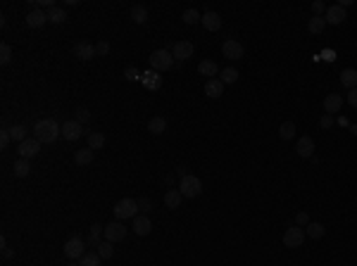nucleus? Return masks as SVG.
<instances>
[{
	"label": "nucleus",
	"instance_id": "nucleus-52",
	"mask_svg": "<svg viewBox=\"0 0 357 266\" xmlns=\"http://www.w3.org/2000/svg\"><path fill=\"white\" fill-rule=\"evenodd\" d=\"M353 133H355V136H357V126H353Z\"/></svg>",
	"mask_w": 357,
	"mask_h": 266
},
{
	"label": "nucleus",
	"instance_id": "nucleus-4",
	"mask_svg": "<svg viewBox=\"0 0 357 266\" xmlns=\"http://www.w3.org/2000/svg\"><path fill=\"white\" fill-rule=\"evenodd\" d=\"M179 190H181V195L184 197H198L202 193V181L198 178V176H184L181 178V186H179Z\"/></svg>",
	"mask_w": 357,
	"mask_h": 266
},
{
	"label": "nucleus",
	"instance_id": "nucleus-35",
	"mask_svg": "<svg viewBox=\"0 0 357 266\" xmlns=\"http://www.w3.org/2000/svg\"><path fill=\"white\" fill-rule=\"evenodd\" d=\"M103 145H105V136L91 131V133H88V147H91V150H100Z\"/></svg>",
	"mask_w": 357,
	"mask_h": 266
},
{
	"label": "nucleus",
	"instance_id": "nucleus-15",
	"mask_svg": "<svg viewBox=\"0 0 357 266\" xmlns=\"http://www.w3.org/2000/svg\"><path fill=\"white\" fill-rule=\"evenodd\" d=\"M74 55H77L79 60H93L95 55V46L93 43H86V41H81V43H77L74 46Z\"/></svg>",
	"mask_w": 357,
	"mask_h": 266
},
{
	"label": "nucleus",
	"instance_id": "nucleus-45",
	"mask_svg": "<svg viewBox=\"0 0 357 266\" xmlns=\"http://www.w3.org/2000/svg\"><path fill=\"white\" fill-rule=\"evenodd\" d=\"M95 52H98V55H108V52H110V43H108V41H100V43L95 46Z\"/></svg>",
	"mask_w": 357,
	"mask_h": 266
},
{
	"label": "nucleus",
	"instance_id": "nucleus-20",
	"mask_svg": "<svg viewBox=\"0 0 357 266\" xmlns=\"http://www.w3.org/2000/svg\"><path fill=\"white\" fill-rule=\"evenodd\" d=\"M200 22L207 31H219V29H221V17H219L217 12H205Z\"/></svg>",
	"mask_w": 357,
	"mask_h": 266
},
{
	"label": "nucleus",
	"instance_id": "nucleus-43",
	"mask_svg": "<svg viewBox=\"0 0 357 266\" xmlns=\"http://www.w3.org/2000/svg\"><path fill=\"white\" fill-rule=\"evenodd\" d=\"M312 10H314V15H317V17H324L326 15V5L322 2V0H314V2H312Z\"/></svg>",
	"mask_w": 357,
	"mask_h": 266
},
{
	"label": "nucleus",
	"instance_id": "nucleus-40",
	"mask_svg": "<svg viewBox=\"0 0 357 266\" xmlns=\"http://www.w3.org/2000/svg\"><path fill=\"white\" fill-rule=\"evenodd\" d=\"M77 121L79 124H88V121H91V112L86 110V107H79L77 110Z\"/></svg>",
	"mask_w": 357,
	"mask_h": 266
},
{
	"label": "nucleus",
	"instance_id": "nucleus-27",
	"mask_svg": "<svg viewBox=\"0 0 357 266\" xmlns=\"http://www.w3.org/2000/svg\"><path fill=\"white\" fill-rule=\"evenodd\" d=\"M46 17H48V22H53V24H62L64 19H67V12H64L62 7L55 5V7H50L46 12Z\"/></svg>",
	"mask_w": 357,
	"mask_h": 266
},
{
	"label": "nucleus",
	"instance_id": "nucleus-38",
	"mask_svg": "<svg viewBox=\"0 0 357 266\" xmlns=\"http://www.w3.org/2000/svg\"><path fill=\"white\" fill-rule=\"evenodd\" d=\"M200 19H202V15L198 12V10H193V7L184 12V22H186V24H198Z\"/></svg>",
	"mask_w": 357,
	"mask_h": 266
},
{
	"label": "nucleus",
	"instance_id": "nucleus-19",
	"mask_svg": "<svg viewBox=\"0 0 357 266\" xmlns=\"http://www.w3.org/2000/svg\"><path fill=\"white\" fill-rule=\"evenodd\" d=\"M343 107V97L338 93H329L324 97V110L326 114H336V112Z\"/></svg>",
	"mask_w": 357,
	"mask_h": 266
},
{
	"label": "nucleus",
	"instance_id": "nucleus-29",
	"mask_svg": "<svg viewBox=\"0 0 357 266\" xmlns=\"http://www.w3.org/2000/svg\"><path fill=\"white\" fill-rule=\"evenodd\" d=\"M131 19H134L136 24H145V22H148V10H145L143 5H134V7H131Z\"/></svg>",
	"mask_w": 357,
	"mask_h": 266
},
{
	"label": "nucleus",
	"instance_id": "nucleus-37",
	"mask_svg": "<svg viewBox=\"0 0 357 266\" xmlns=\"http://www.w3.org/2000/svg\"><path fill=\"white\" fill-rule=\"evenodd\" d=\"M98 254H100L103 259H110V257L114 254V247H112V242H108V240H105V242H100V245H98Z\"/></svg>",
	"mask_w": 357,
	"mask_h": 266
},
{
	"label": "nucleus",
	"instance_id": "nucleus-50",
	"mask_svg": "<svg viewBox=\"0 0 357 266\" xmlns=\"http://www.w3.org/2000/svg\"><path fill=\"white\" fill-rule=\"evenodd\" d=\"M176 173H179L181 178H184V176H188V173H186V169H184V167H179V169H176Z\"/></svg>",
	"mask_w": 357,
	"mask_h": 266
},
{
	"label": "nucleus",
	"instance_id": "nucleus-36",
	"mask_svg": "<svg viewBox=\"0 0 357 266\" xmlns=\"http://www.w3.org/2000/svg\"><path fill=\"white\" fill-rule=\"evenodd\" d=\"M305 233L310 235V238H314V240H319V238L324 235V226H322V223H307V226H305Z\"/></svg>",
	"mask_w": 357,
	"mask_h": 266
},
{
	"label": "nucleus",
	"instance_id": "nucleus-41",
	"mask_svg": "<svg viewBox=\"0 0 357 266\" xmlns=\"http://www.w3.org/2000/svg\"><path fill=\"white\" fill-rule=\"evenodd\" d=\"M124 76L129 78V81H140V76H143V74H140L136 67H126V69H124Z\"/></svg>",
	"mask_w": 357,
	"mask_h": 266
},
{
	"label": "nucleus",
	"instance_id": "nucleus-30",
	"mask_svg": "<svg viewBox=\"0 0 357 266\" xmlns=\"http://www.w3.org/2000/svg\"><path fill=\"white\" fill-rule=\"evenodd\" d=\"M100 259H103V257H100L98 252H86V254L79 259V264L81 266H100Z\"/></svg>",
	"mask_w": 357,
	"mask_h": 266
},
{
	"label": "nucleus",
	"instance_id": "nucleus-39",
	"mask_svg": "<svg viewBox=\"0 0 357 266\" xmlns=\"http://www.w3.org/2000/svg\"><path fill=\"white\" fill-rule=\"evenodd\" d=\"M10 60H12V48L7 46V43H2V46H0V62L10 64Z\"/></svg>",
	"mask_w": 357,
	"mask_h": 266
},
{
	"label": "nucleus",
	"instance_id": "nucleus-28",
	"mask_svg": "<svg viewBox=\"0 0 357 266\" xmlns=\"http://www.w3.org/2000/svg\"><path fill=\"white\" fill-rule=\"evenodd\" d=\"M105 235V226H100V223H93L91 226V235H88V242H91V247H98L100 245V238Z\"/></svg>",
	"mask_w": 357,
	"mask_h": 266
},
{
	"label": "nucleus",
	"instance_id": "nucleus-51",
	"mask_svg": "<svg viewBox=\"0 0 357 266\" xmlns=\"http://www.w3.org/2000/svg\"><path fill=\"white\" fill-rule=\"evenodd\" d=\"M67 266H81V264H77V262H69V264H67Z\"/></svg>",
	"mask_w": 357,
	"mask_h": 266
},
{
	"label": "nucleus",
	"instance_id": "nucleus-22",
	"mask_svg": "<svg viewBox=\"0 0 357 266\" xmlns=\"http://www.w3.org/2000/svg\"><path fill=\"white\" fill-rule=\"evenodd\" d=\"M181 200H184L181 190H167V193H165V204H167V209H179Z\"/></svg>",
	"mask_w": 357,
	"mask_h": 266
},
{
	"label": "nucleus",
	"instance_id": "nucleus-34",
	"mask_svg": "<svg viewBox=\"0 0 357 266\" xmlns=\"http://www.w3.org/2000/svg\"><path fill=\"white\" fill-rule=\"evenodd\" d=\"M279 136H281V141H291L295 136V124L293 121H283L279 128Z\"/></svg>",
	"mask_w": 357,
	"mask_h": 266
},
{
	"label": "nucleus",
	"instance_id": "nucleus-17",
	"mask_svg": "<svg viewBox=\"0 0 357 266\" xmlns=\"http://www.w3.org/2000/svg\"><path fill=\"white\" fill-rule=\"evenodd\" d=\"M295 152L300 157H314V141H312L310 136H302L298 145H295Z\"/></svg>",
	"mask_w": 357,
	"mask_h": 266
},
{
	"label": "nucleus",
	"instance_id": "nucleus-46",
	"mask_svg": "<svg viewBox=\"0 0 357 266\" xmlns=\"http://www.w3.org/2000/svg\"><path fill=\"white\" fill-rule=\"evenodd\" d=\"M12 141V136H10V131L5 128L2 133H0V147H7V143Z\"/></svg>",
	"mask_w": 357,
	"mask_h": 266
},
{
	"label": "nucleus",
	"instance_id": "nucleus-21",
	"mask_svg": "<svg viewBox=\"0 0 357 266\" xmlns=\"http://www.w3.org/2000/svg\"><path fill=\"white\" fill-rule=\"evenodd\" d=\"M12 173H15L17 178H27L31 173V162L29 159H17L15 167H12Z\"/></svg>",
	"mask_w": 357,
	"mask_h": 266
},
{
	"label": "nucleus",
	"instance_id": "nucleus-8",
	"mask_svg": "<svg viewBox=\"0 0 357 266\" xmlns=\"http://www.w3.org/2000/svg\"><path fill=\"white\" fill-rule=\"evenodd\" d=\"M124 238H126V226L122 221H112V223L105 226V240L108 242H119Z\"/></svg>",
	"mask_w": 357,
	"mask_h": 266
},
{
	"label": "nucleus",
	"instance_id": "nucleus-10",
	"mask_svg": "<svg viewBox=\"0 0 357 266\" xmlns=\"http://www.w3.org/2000/svg\"><path fill=\"white\" fill-rule=\"evenodd\" d=\"M83 136V128H81V124H79L77 119H69V121H64L62 124V138L64 141H79Z\"/></svg>",
	"mask_w": 357,
	"mask_h": 266
},
{
	"label": "nucleus",
	"instance_id": "nucleus-47",
	"mask_svg": "<svg viewBox=\"0 0 357 266\" xmlns=\"http://www.w3.org/2000/svg\"><path fill=\"white\" fill-rule=\"evenodd\" d=\"M138 209H140V212H145V214H148V212H150V209H153V202H150V200H145V197H143V200H138Z\"/></svg>",
	"mask_w": 357,
	"mask_h": 266
},
{
	"label": "nucleus",
	"instance_id": "nucleus-12",
	"mask_svg": "<svg viewBox=\"0 0 357 266\" xmlns=\"http://www.w3.org/2000/svg\"><path fill=\"white\" fill-rule=\"evenodd\" d=\"M324 19H326V24L338 26V24H343L348 19V12H345V7H341V5H331V7H326Z\"/></svg>",
	"mask_w": 357,
	"mask_h": 266
},
{
	"label": "nucleus",
	"instance_id": "nucleus-13",
	"mask_svg": "<svg viewBox=\"0 0 357 266\" xmlns=\"http://www.w3.org/2000/svg\"><path fill=\"white\" fill-rule=\"evenodd\" d=\"M140 83H143L148 91H160V88H162V76H160V72H155V69H148V72H143Z\"/></svg>",
	"mask_w": 357,
	"mask_h": 266
},
{
	"label": "nucleus",
	"instance_id": "nucleus-1",
	"mask_svg": "<svg viewBox=\"0 0 357 266\" xmlns=\"http://www.w3.org/2000/svg\"><path fill=\"white\" fill-rule=\"evenodd\" d=\"M62 136V126L55 119H41L33 126V138H38L41 143H55Z\"/></svg>",
	"mask_w": 357,
	"mask_h": 266
},
{
	"label": "nucleus",
	"instance_id": "nucleus-25",
	"mask_svg": "<svg viewBox=\"0 0 357 266\" xmlns=\"http://www.w3.org/2000/svg\"><path fill=\"white\" fill-rule=\"evenodd\" d=\"M91 162H93V150H91V147H83V150H77V152H74V164L86 167V164H91Z\"/></svg>",
	"mask_w": 357,
	"mask_h": 266
},
{
	"label": "nucleus",
	"instance_id": "nucleus-18",
	"mask_svg": "<svg viewBox=\"0 0 357 266\" xmlns=\"http://www.w3.org/2000/svg\"><path fill=\"white\" fill-rule=\"evenodd\" d=\"M205 95L212 97V100L221 97V95H224V83H221L219 78H210V81L205 83Z\"/></svg>",
	"mask_w": 357,
	"mask_h": 266
},
{
	"label": "nucleus",
	"instance_id": "nucleus-49",
	"mask_svg": "<svg viewBox=\"0 0 357 266\" xmlns=\"http://www.w3.org/2000/svg\"><path fill=\"white\" fill-rule=\"evenodd\" d=\"M338 5H341V7H350V5H353V0H341Z\"/></svg>",
	"mask_w": 357,
	"mask_h": 266
},
{
	"label": "nucleus",
	"instance_id": "nucleus-24",
	"mask_svg": "<svg viewBox=\"0 0 357 266\" xmlns=\"http://www.w3.org/2000/svg\"><path fill=\"white\" fill-rule=\"evenodd\" d=\"M341 83L348 88V91L357 88V72L355 69H343L341 72Z\"/></svg>",
	"mask_w": 357,
	"mask_h": 266
},
{
	"label": "nucleus",
	"instance_id": "nucleus-31",
	"mask_svg": "<svg viewBox=\"0 0 357 266\" xmlns=\"http://www.w3.org/2000/svg\"><path fill=\"white\" fill-rule=\"evenodd\" d=\"M219 81H221L224 86H226V83H236V81H238V69H236V67H226V69L221 72Z\"/></svg>",
	"mask_w": 357,
	"mask_h": 266
},
{
	"label": "nucleus",
	"instance_id": "nucleus-33",
	"mask_svg": "<svg viewBox=\"0 0 357 266\" xmlns=\"http://www.w3.org/2000/svg\"><path fill=\"white\" fill-rule=\"evenodd\" d=\"M307 29H310V33H322L326 29V19L324 17H312L310 19V24H307Z\"/></svg>",
	"mask_w": 357,
	"mask_h": 266
},
{
	"label": "nucleus",
	"instance_id": "nucleus-23",
	"mask_svg": "<svg viewBox=\"0 0 357 266\" xmlns=\"http://www.w3.org/2000/svg\"><path fill=\"white\" fill-rule=\"evenodd\" d=\"M198 72H200L202 76H207V81H210V78L217 76L219 67H217V62H212V60H205V62L198 64Z\"/></svg>",
	"mask_w": 357,
	"mask_h": 266
},
{
	"label": "nucleus",
	"instance_id": "nucleus-48",
	"mask_svg": "<svg viewBox=\"0 0 357 266\" xmlns=\"http://www.w3.org/2000/svg\"><path fill=\"white\" fill-rule=\"evenodd\" d=\"M348 102L353 105L357 110V88H353V91H348Z\"/></svg>",
	"mask_w": 357,
	"mask_h": 266
},
{
	"label": "nucleus",
	"instance_id": "nucleus-6",
	"mask_svg": "<svg viewBox=\"0 0 357 266\" xmlns=\"http://www.w3.org/2000/svg\"><path fill=\"white\" fill-rule=\"evenodd\" d=\"M305 228H300V226H293V228H288L286 233H283V245L286 247H302V242H305Z\"/></svg>",
	"mask_w": 357,
	"mask_h": 266
},
{
	"label": "nucleus",
	"instance_id": "nucleus-2",
	"mask_svg": "<svg viewBox=\"0 0 357 266\" xmlns=\"http://www.w3.org/2000/svg\"><path fill=\"white\" fill-rule=\"evenodd\" d=\"M138 200H119V202L114 204V217L119 221H124V219H136L138 217Z\"/></svg>",
	"mask_w": 357,
	"mask_h": 266
},
{
	"label": "nucleus",
	"instance_id": "nucleus-16",
	"mask_svg": "<svg viewBox=\"0 0 357 266\" xmlns=\"http://www.w3.org/2000/svg\"><path fill=\"white\" fill-rule=\"evenodd\" d=\"M46 22H48L46 12H43V10H38V7H33L31 12L27 15V26H31V29H41Z\"/></svg>",
	"mask_w": 357,
	"mask_h": 266
},
{
	"label": "nucleus",
	"instance_id": "nucleus-7",
	"mask_svg": "<svg viewBox=\"0 0 357 266\" xmlns=\"http://www.w3.org/2000/svg\"><path fill=\"white\" fill-rule=\"evenodd\" d=\"M38 152H41V141L38 138H27V141L19 143V157L22 159H29L31 162Z\"/></svg>",
	"mask_w": 357,
	"mask_h": 266
},
{
	"label": "nucleus",
	"instance_id": "nucleus-3",
	"mask_svg": "<svg viewBox=\"0 0 357 266\" xmlns=\"http://www.w3.org/2000/svg\"><path fill=\"white\" fill-rule=\"evenodd\" d=\"M148 60H150V67H153L155 72H169L171 67H174V62H176L169 50H155Z\"/></svg>",
	"mask_w": 357,
	"mask_h": 266
},
{
	"label": "nucleus",
	"instance_id": "nucleus-42",
	"mask_svg": "<svg viewBox=\"0 0 357 266\" xmlns=\"http://www.w3.org/2000/svg\"><path fill=\"white\" fill-rule=\"evenodd\" d=\"M295 223H298L300 228H305V226L310 223V217H307V212H298V214H295Z\"/></svg>",
	"mask_w": 357,
	"mask_h": 266
},
{
	"label": "nucleus",
	"instance_id": "nucleus-26",
	"mask_svg": "<svg viewBox=\"0 0 357 266\" xmlns=\"http://www.w3.org/2000/svg\"><path fill=\"white\" fill-rule=\"evenodd\" d=\"M148 131L155 133V136L165 133V131H167V119H165V117H153V119L148 121Z\"/></svg>",
	"mask_w": 357,
	"mask_h": 266
},
{
	"label": "nucleus",
	"instance_id": "nucleus-32",
	"mask_svg": "<svg viewBox=\"0 0 357 266\" xmlns=\"http://www.w3.org/2000/svg\"><path fill=\"white\" fill-rule=\"evenodd\" d=\"M7 131H10V136H12V141H17V143H22V141H27V138H29V136H27V126H22V124L10 126Z\"/></svg>",
	"mask_w": 357,
	"mask_h": 266
},
{
	"label": "nucleus",
	"instance_id": "nucleus-5",
	"mask_svg": "<svg viewBox=\"0 0 357 266\" xmlns=\"http://www.w3.org/2000/svg\"><path fill=\"white\" fill-rule=\"evenodd\" d=\"M64 254L69 257V262H74V259H81L83 254H86V242L81 240V238H69L67 242H64Z\"/></svg>",
	"mask_w": 357,
	"mask_h": 266
},
{
	"label": "nucleus",
	"instance_id": "nucleus-11",
	"mask_svg": "<svg viewBox=\"0 0 357 266\" xmlns=\"http://www.w3.org/2000/svg\"><path fill=\"white\" fill-rule=\"evenodd\" d=\"M221 52H224V57H229V60H243V46H241L236 38L224 41V43H221Z\"/></svg>",
	"mask_w": 357,
	"mask_h": 266
},
{
	"label": "nucleus",
	"instance_id": "nucleus-44",
	"mask_svg": "<svg viewBox=\"0 0 357 266\" xmlns=\"http://www.w3.org/2000/svg\"><path fill=\"white\" fill-rule=\"evenodd\" d=\"M319 126H322V128H331V126H333V114H324V117L319 119Z\"/></svg>",
	"mask_w": 357,
	"mask_h": 266
},
{
	"label": "nucleus",
	"instance_id": "nucleus-9",
	"mask_svg": "<svg viewBox=\"0 0 357 266\" xmlns=\"http://www.w3.org/2000/svg\"><path fill=\"white\" fill-rule=\"evenodd\" d=\"M193 52H195V48H193V43H188V41H179V43L171 46V55L179 62H186L188 57H193Z\"/></svg>",
	"mask_w": 357,
	"mask_h": 266
},
{
	"label": "nucleus",
	"instance_id": "nucleus-14",
	"mask_svg": "<svg viewBox=\"0 0 357 266\" xmlns=\"http://www.w3.org/2000/svg\"><path fill=\"white\" fill-rule=\"evenodd\" d=\"M131 228H134L136 235H148L153 231V223L148 219V214H138V217L134 219V223H131Z\"/></svg>",
	"mask_w": 357,
	"mask_h": 266
}]
</instances>
